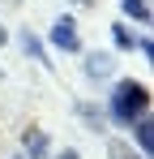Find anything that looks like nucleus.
<instances>
[{
  "label": "nucleus",
  "instance_id": "obj_2",
  "mask_svg": "<svg viewBox=\"0 0 154 159\" xmlns=\"http://www.w3.org/2000/svg\"><path fill=\"white\" fill-rule=\"evenodd\" d=\"M51 43H56L60 52H77V48H81V39H77V26H73V17H60V22L51 26Z\"/></svg>",
  "mask_w": 154,
  "mask_h": 159
},
{
  "label": "nucleus",
  "instance_id": "obj_9",
  "mask_svg": "<svg viewBox=\"0 0 154 159\" xmlns=\"http://www.w3.org/2000/svg\"><path fill=\"white\" fill-rule=\"evenodd\" d=\"M107 155H111V159H141V155H133L124 142H111V146H107Z\"/></svg>",
  "mask_w": 154,
  "mask_h": 159
},
{
  "label": "nucleus",
  "instance_id": "obj_12",
  "mask_svg": "<svg viewBox=\"0 0 154 159\" xmlns=\"http://www.w3.org/2000/svg\"><path fill=\"white\" fill-rule=\"evenodd\" d=\"M77 4H90V0H77Z\"/></svg>",
  "mask_w": 154,
  "mask_h": 159
},
{
  "label": "nucleus",
  "instance_id": "obj_3",
  "mask_svg": "<svg viewBox=\"0 0 154 159\" xmlns=\"http://www.w3.org/2000/svg\"><path fill=\"white\" fill-rule=\"evenodd\" d=\"M86 69H90V78H107L111 73V56L107 52H90L86 56Z\"/></svg>",
  "mask_w": 154,
  "mask_h": 159
},
{
  "label": "nucleus",
  "instance_id": "obj_11",
  "mask_svg": "<svg viewBox=\"0 0 154 159\" xmlns=\"http://www.w3.org/2000/svg\"><path fill=\"white\" fill-rule=\"evenodd\" d=\"M0 43H9V30H4V26H0Z\"/></svg>",
  "mask_w": 154,
  "mask_h": 159
},
{
  "label": "nucleus",
  "instance_id": "obj_5",
  "mask_svg": "<svg viewBox=\"0 0 154 159\" xmlns=\"http://www.w3.org/2000/svg\"><path fill=\"white\" fill-rule=\"evenodd\" d=\"M26 151H30L34 159H43L47 155V133L43 129H26Z\"/></svg>",
  "mask_w": 154,
  "mask_h": 159
},
{
  "label": "nucleus",
  "instance_id": "obj_10",
  "mask_svg": "<svg viewBox=\"0 0 154 159\" xmlns=\"http://www.w3.org/2000/svg\"><path fill=\"white\" fill-rule=\"evenodd\" d=\"M56 159H81V155H77V151H60Z\"/></svg>",
  "mask_w": 154,
  "mask_h": 159
},
{
  "label": "nucleus",
  "instance_id": "obj_6",
  "mask_svg": "<svg viewBox=\"0 0 154 159\" xmlns=\"http://www.w3.org/2000/svg\"><path fill=\"white\" fill-rule=\"evenodd\" d=\"M111 39H116V48H120V52H128V48L137 43V34H133V30H128V26H120V22L111 26Z\"/></svg>",
  "mask_w": 154,
  "mask_h": 159
},
{
  "label": "nucleus",
  "instance_id": "obj_8",
  "mask_svg": "<svg viewBox=\"0 0 154 159\" xmlns=\"http://www.w3.org/2000/svg\"><path fill=\"white\" fill-rule=\"evenodd\" d=\"M22 48H26L30 56H34V60H43V69H47V56H43V48H39V39H34L30 30H22Z\"/></svg>",
  "mask_w": 154,
  "mask_h": 159
},
{
  "label": "nucleus",
  "instance_id": "obj_7",
  "mask_svg": "<svg viewBox=\"0 0 154 159\" xmlns=\"http://www.w3.org/2000/svg\"><path fill=\"white\" fill-rule=\"evenodd\" d=\"M124 13L133 22H150V4H146V0H124Z\"/></svg>",
  "mask_w": 154,
  "mask_h": 159
},
{
  "label": "nucleus",
  "instance_id": "obj_4",
  "mask_svg": "<svg viewBox=\"0 0 154 159\" xmlns=\"http://www.w3.org/2000/svg\"><path fill=\"white\" fill-rule=\"evenodd\" d=\"M133 129H137V146H141V151L150 155V151H154V120H150V116H141V120H137Z\"/></svg>",
  "mask_w": 154,
  "mask_h": 159
},
{
  "label": "nucleus",
  "instance_id": "obj_1",
  "mask_svg": "<svg viewBox=\"0 0 154 159\" xmlns=\"http://www.w3.org/2000/svg\"><path fill=\"white\" fill-rule=\"evenodd\" d=\"M107 112H111V120H120V125H137V120L150 112V90H146L141 82L124 78L116 90H111V103H107Z\"/></svg>",
  "mask_w": 154,
  "mask_h": 159
}]
</instances>
